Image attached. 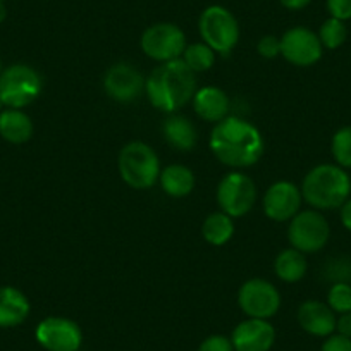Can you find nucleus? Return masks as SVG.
<instances>
[{
	"label": "nucleus",
	"mask_w": 351,
	"mask_h": 351,
	"mask_svg": "<svg viewBox=\"0 0 351 351\" xmlns=\"http://www.w3.org/2000/svg\"><path fill=\"white\" fill-rule=\"evenodd\" d=\"M145 92L155 109L174 114L193 100L197 93V74L181 59L164 62L152 71L145 81Z\"/></svg>",
	"instance_id": "f03ea898"
},
{
	"label": "nucleus",
	"mask_w": 351,
	"mask_h": 351,
	"mask_svg": "<svg viewBox=\"0 0 351 351\" xmlns=\"http://www.w3.org/2000/svg\"><path fill=\"white\" fill-rule=\"evenodd\" d=\"M330 228L327 219L317 210H300L289 221V245L302 253H315L327 245Z\"/></svg>",
	"instance_id": "6e6552de"
},
{
	"label": "nucleus",
	"mask_w": 351,
	"mask_h": 351,
	"mask_svg": "<svg viewBox=\"0 0 351 351\" xmlns=\"http://www.w3.org/2000/svg\"><path fill=\"white\" fill-rule=\"evenodd\" d=\"M308 263H306L305 253L298 252L296 248H286L276 256L274 262V271L281 281L289 282H298L305 278Z\"/></svg>",
	"instance_id": "4be33fe9"
},
{
	"label": "nucleus",
	"mask_w": 351,
	"mask_h": 351,
	"mask_svg": "<svg viewBox=\"0 0 351 351\" xmlns=\"http://www.w3.org/2000/svg\"><path fill=\"white\" fill-rule=\"evenodd\" d=\"M5 18H8V8H5L4 2H0V25L5 21Z\"/></svg>",
	"instance_id": "f704fd0d"
},
{
	"label": "nucleus",
	"mask_w": 351,
	"mask_h": 351,
	"mask_svg": "<svg viewBox=\"0 0 351 351\" xmlns=\"http://www.w3.org/2000/svg\"><path fill=\"white\" fill-rule=\"evenodd\" d=\"M336 329L341 336L351 337V312L341 313L339 319L336 320Z\"/></svg>",
	"instance_id": "2f4dec72"
},
{
	"label": "nucleus",
	"mask_w": 351,
	"mask_h": 351,
	"mask_svg": "<svg viewBox=\"0 0 351 351\" xmlns=\"http://www.w3.org/2000/svg\"><path fill=\"white\" fill-rule=\"evenodd\" d=\"M341 222H343V226L348 229V231H351V200L350 198H348V200L343 204V207H341Z\"/></svg>",
	"instance_id": "72a5a7b5"
},
{
	"label": "nucleus",
	"mask_w": 351,
	"mask_h": 351,
	"mask_svg": "<svg viewBox=\"0 0 351 351\" xmlns=\"http://www.w3.org/2000/svg\"><path fill=\"white\" fill-rule=\"evenodd\" d=\"M303 204L302 190L291 181H278L271 184L263 195V212L271 221H291Z\"/></svg>",
	"instance_id": "ddd939ff"
},
{
	"label": "nucleus",
	"mask_w": 351,
	"mask_h": 351,
	"mask_svg": "<svg viewBox=\"0 0 351 351\" xmlns=\"http://www.w3.org/2000/svg\"><path fill=\"white\" fill-rule=\"evenodd\" d=\"M0 73H2V62H0Z\"/></svg>",
	"instance_id": "e433bc0d"
},
{
	"label": "nucleus",
	"mask_w": 351,
	"mask_h": 351,
	"mask_svg": "<svg viewBox=\"0 0 351 351\" xmlns=\"http://www.w3.org/2000/svg\"><path fill=\"white\" fill-rule=\"evenodd\" d=\"M282 8L289 9V11H302V9L308 8L312 0H279Z\"/></svg>",
	"instance_id": "473e14b6"
},
{
	"label": "nucleus",
	"mask_w": 351,
	"mask_h": 351,
	"mask_svg": "<svg viewBox=\"0 0 351 351\" xmlns=\"http://www.w3.org/2000/svg\"><path fill=\"white\" fill-rule=\"evenodd\" d=\"M107 95L116 102L130 104L136 100L145 90V77L131 64L117 62L109 67L104 77Z\"/></svg>",
	"instance_id": "4468645a"
},
{
	"label": "nucleus",
	"mask_w": 351,
	"mask_h": 351,
	"mask_svg": "<svg viewBox=\"0 0 351 351\" xmlns=\"http://www.w3.org/2000/svg\"><path fill=\"white\" fill-rule=\"evenodd\" d=\"M238 305L250 319L269 320L281 306V295L272 282L265 279H250L238 291Z\"/></svg>",
	"instance_id": "9d476101"
},
{
	"label": "nucleus",
	"mask_w": 351,
	"mask_h": 351,
	"mask_svg": "<svg viewBox=\"0 0 351 351\" xmlns=\"http://www.w3.org/2000/svg\"><path fill=\"white\" fill-rule=\"evenodd\" d=\"M29 300L14 286H0V327H16L29 315Z\"/></svg>",
	"instance_id": "a211bd4d"
},
{
	"label": "nucleus",
	"mask_w": 351,
	"mask_h": 351,
	"mask_svg": "<svg viewBox=\"0 0 351 351\" xmlns=\"http://www.w3.org/2000/svg\"><path fill=\"white\" fill-rule=\"evenodd\" d=\"M162 133L167 143L174 147L176 150L190 152L197 147L198 131L195 124L188 117L172 114L162 124Z\"/></svg>",
	"instance_id": "6ab92c4d"
},
{
	"label": "nucleus",
	"mask_w": 351,
	"mask_h": 351,
	"mask_svg": "<svg viewBox=\"0 0 351 351\" xmlns=\"http://www.w3.org/2000/svg\"><path fill=\"white\" fill-rule=\"evenodd\" d=\"M326 8L330 18H336L344 23L351 19V0H327Z\"/></svg>",
	"instance_id": "c85d7f7f"
},
{
	"label": "nucleus",
	"mask_w": 351,
	"mask_h": 351,
	"mask_svg": "<svg viewBox=\"0 0 351 351\" xmlns=\"http://www.w3.org/2000/svg\"><path fill=\"white\" fill-rule=\"evenodd\" d=\"M42 77L26 64H12L0 73V99L9 109H23L42 93Z\"/></svg>",
	"instance_id": "423d86ee"
},
{
	"label": "nucleus",
	"mask_w": 351,
	"mask_h": 351,
	"mask_svg": "<svg viewBox=\"0 0 351 351\" xmlns=\"http://www.w3.org/2000/svg\"><path fill=\"white\" fill-rule=\"evenodd\" d=\"M4 102H2V99H0V112H2V110H4Z\"/></svg>",
	"instance_id": "c9c22d12"
},
{
	"label": "nucleus",
	"mask_w": 351,
	"mask_h": 351,
	"mask_svg": "<svg viewBox=\"0 0 351 351\" xmlns=\"http://www.w3.org/2000/svg\"><path fill=\"white\" fill-rule=\"evenodd\" d=\"M234 234V222L224 212H214L202 224V236L208 245L222 246Z\"/></svg>",
	"instance_id": "5701e85b"
},
{
	"label": "nucleus",
	"mask_w": 351,
	"mask_h": 351,
	"mask_svg": "<svg viewBox=\"0 0 351 351\" xmlns=\"http://www.w3.org/2000/svg\"><path fill=\"white\" fill-rule=\"evenodd\" d=\"M0 2H4V0H0Z\"/></svg>",
	"instance_id": "4c0bfd02"
},
{
	"label": "nucleus",
	"mask_w": 351,
	"mask_h": 351,
	"mask_svg": "<svg viewBox=\"0 0 351 351\" xmlns=\"http://www.w3.org/2000/svg\"><path fill=\"white\" fill-rule=\"evenodd\" d=\"M35 337L47 351H77L83 334L74 320L66 317H47L38 324Z\"/></svg>",
	"instance_id": "f8f14e48"
},
{
	"label": "nucleus",
	"mask_w": 351,
	"mask_h": 351,
	"mask_svg": "<svg viewBox=\"0 0 351 351\" xmlns=\"http://www.w3.org/2000/svg\"><path fill=\"white\" fill-rule=\"evenodd\" d=\"M336 315L327 303L308 300L298 308V322L305 332L317 337H329L336 330Z\"/></svg>",
	"instance_id": "dca6fc26"
},
{
	"label": "nucleus",
	"mask_w": 351,
	"mask_h": 351,
	"mask_svg": "<svg viewBox=\"0 0 351 351\" xmlns=\"http://www.w3.org/2000/svg\"><path fill=\"white\" fill-rule=\"evenodd\" d=\"M208 145L219 162L234 169L255 165L265 148L258 128L234 116H228L215 124Z\"/></svg>",
	"instance_id": "f257e3e1"
},
{
	"label": "nucleus",
	"mask_w": 351,
	"mask_h": 351,
	"mask_svg": "<svg viewBox=\"0 0 351 351\" xmlns=\"http://www.w3.org/2000/svg\"><path fill=\"white\" fill-rule=\"evenodd\" d=\"M117 167L124 183L134 190H148L157 183L160 176L158 155L143 141L124 145L117 158Z\"/></svg>",
	"instance_id": "20e7f679"
},
{
	"label": "nucleus",
	"mask_w": 351,
	"mask_h": 351,
	"mask_svg": "<svg viewBox=\"0 0 351 351\" xmlns=\"http://www.w3.org/2000/svg\"><path fill=\"white\" fill-rule=\"evenodd\" d=\"M351 180L343 167L334 164L315 165L302 184L303 200L315 210L341 208L350 198Z\"/></svg>",
	"instance_id": "7ed1b4c3"
},
{
	"label": "nucleus",
	"mask_w": 351,
	"mask_h": 351,
	"mask_svg": "<svg viewBox=\"0 0 351 351\" xmlns=\"http://www.w3.org/2000/svg\"><path fill=\"white\" fill-rule=\"evenodd\" d=\"M0 136L12 145H23L33 136V123L21 109H4L0 112Z\"/></svg>",
	"instance_id": "aec40b11"
},
{
	"label": "nucleus",
	"mask_w": 351,
	"mask_h": 351,
	"mask_svg": "<svg viewBox=\"0 0 351 351\" xmlns=\"http://www.w3.org/2000/svg\"><path fill=\"white\" fill-rule=\"evenodd\" d=\"M198 33L215 53L231 52L239 42V25L224 5H208L198 18Z\"/></svg>",
	"instance_id": "39448f33"
},
{
	"label": "nucleus",
	"mask_w": 351,
	"mask_h": 351,
	"mask_svg": "<svg viewBox=\"0 0 351 351\" xmlns=\"http://www.w3.org/2000/svg\"><path fill=\"white\" fill-rule=\"evenodd\" d=\"M256 202V186L243 172H229L217 186V204L224 214L238 219L248 214Z\"/></svg>",
	"instance_id": "1a4fd4ad"
},
{
	"label": "nucleus",
	"mask_w": 351,
	"mask_h": 351,
	"mask_svg": "<svg viewBox=\"0 0 351 351\" xmlns=\"http://www.w3.org/2000/svg\"><path fill=\"white\" fill-rule=\"evenodd\" d=\"M193 109L198 117L208 123H221L229 116L231 100L228 93L217 86H204L193 95Z\"/></svg>",
	"instance_id": "f3484780"
},
{
	"label": "nucleus",
	"mask_w": 351,
	"mask_h": 351,
	"mask_svg": "<svg viewBox=\"0 0 351 351\" xmlns=\"http://www.w3.org/2000/svg\"><path fill=\"white\" fill-rule=\"evenodd\" d=\"M141 50L157 62H171L183 57L186 50V35L174 23H155L148 26L140 40Z\"/></svg>",
	"instance_id": "0eeeda50"
},
{
	"label": "nucleus",
	"mask_w": 351,
	"mask_h": 351,
	"mask_svg": "<svg viewBox=\"0 0 351 351\" xmlns=\"http://www.w3.org/2000/svg\"><path fill=\"white\" fill-rule=\"evenodd\" d=\"M256 52L263 59H276L278 56H281V38L274 35L262 36L256 43Z\"/></svg>",
	"instance_id": "cd10ccee"
},
{
	"label": "nucleus",
	"mask_w": 351,
	"mask_h": 351,
	"mask_svg": "<svg viewBox=\"0 0 351 351\" xmlns=\"http://www.w3.org/2000/svg\"><path fill=\"white\" fill-rule=\"evenodd\" d=\"M198 351H234L231 339L221 334H214L204 339V343L198 346Z\"/></svg>",
	"instance_id": "c756f323"
},
{
	"label": "nucleus",
	"mask_w": 351,
	"mask_h": 351,
	"mask_svg": "<svg viewBox=\"0 0 351 351\" xmlns=\"http://www.w3.org/2000/svg\"><path fill=\"white\" fill-rule=\"evenodd\" d=\"M181 60H183L195 74L204 73V71L212 69V66L215 64V52L204 42L191 43V45L186 47Z\"/></svg>",
	"instance_id": "b1692460"
},
{
	"label": "nucleus",
	"mask_w": 351,
	"mask_h": 351,
	"mask_svg": "<svg viewBox=\"0 0 351 351\" xmlns=\"http://www.w3.org/2000/svg\"><path fill=\"white\" fill-rule=\"evenodd\" d=\"M330 152L339 167L351 169V126L336 131L330 141Z\"/></svg>",
	"instance_id": "a878e982"
},
{
	"label": "nucleus",
	"mask_w": 351,
	"mask_h": 351,
	"mask_svg": "<svg viewBox=\"0 0 351 351\" xmlns=\"http://www.w3.org/2000/svg\"><path fill=\"white\" fill-rule=\"evenodd\" d=\"M164 193L172 198H184L193 191L195 174L190 167L181 164H171L164 167L158 176Z\"/></svg>",
	"instance_id": "412c9836"
},
{
	"label": "nucleus",
	"mask_w": 351,
	"mask_h": 351,
	"mask_svg": "<svg viewBox=\"0 0 351 351\" xmlns=\"http://www.w3.org/2000/svg\"><path fill=\"white\" fill-rule=\"evenodd\" d=\"M324 47L319 35L305 26L289 28L281 36V56L289 64L298 67H310L322 57Z\"/></svg>",
	"instance_id": "9b49d317"
},
{
	"label": "nucleus",
	"mask_w": 351,
	"mask_h": 351,
	"mask_svg": "<svg viewBox=\"0 0 351 351\" xmlns=\"http://www.w3.org/2000/svg\"><path fill=\"white\" fill-rule=\"evenodd\" d=\"M319 38L320 43H322L324 49L336 50L346 42L348 38V28L344 25V21H339L336 18H329L322 23L319 29Z\"/></svg>",
	"instance_id": "393cba45"
},
{
	"label": "nucleus",
	"mask_w": 351,
	"mask_h": 351,
	"mask_svg": "<svg viewBox=\"0 0 351 351\" xmlns=\"http://www.w3.org/2000/svg\"><path fill=\"white\" fill-rule=\"evenodd\" d=\"M274 341L276 329L269 320L250 317L234 327L231 336L234 351H269Z\"/></svg>",
	"instance_id": "2eb2a0df"
},
{
	"label": "nucleus",
	"mask_w": 351,
	"mask_h": 351,
	"mask_svg": "<svg viewBox=\"0 0 351 351\" xmlns=\"http://www.w3.org/2000/svg\"><path fill=\"white\" fill-rule=\"evenodd\" d=\"M327 305L334 313L351 312V286L348 282H336L327 293Z\"/></svg>",
	"instance_id": "bb28decb"
},
{
	"label": "nucleus",
	"mask_w": 351,
	"mask_h": 351,
	"mask_svg": "<svg viewBox=\"0 0 351 351\" xmlns=\"http://www.w3.org/2000/svg\"><path fill=\"white\" fill-rule=\"evenodd\" d=\"M322 351H351V337H344L341 334H330L322 344Z\"/></svg>",
	"instance_id": "7c9ffc66"
}]
</instances>
